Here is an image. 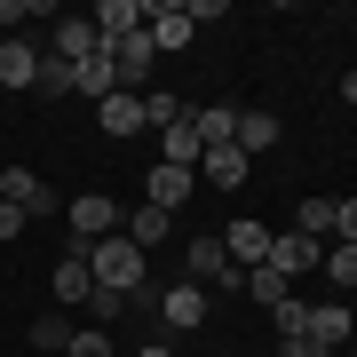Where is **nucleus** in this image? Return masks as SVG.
I'll return each mask as SVG.
<instances>
[{
    "instance_id": "1",
    "label": "nucleus",
    "mask_w": 357,
    "mask_h": 357,
    "mask_svg": "<svg viewBox=\"0 0 357 357\" xmlns=\"http://www.w3.org/2000/svg\"><path fill=\"white\" fill-rule=\"evenodd\" d=\"M88 270H96V286L103 294H143V278H151V255H143V246H128V230H112V238H96L88 246Z\"/></svg>"
},
{
    "instance_id": "2",
    "label": "nucleus",
    "mask_w": 357,
    "mask_h": 357,
    "mask_svg": "<svg viewBox=\"0 0 357 357\" xmlns=\"http://www.w3.org/2000/svg\"><path fill=\"white\" fill-rule=\"evenodd\" d=\"M64 230H72V255H88V246L96 238H112V230H119V199H103V191H79L72 206H64Z\"/></svg>"
},
{
    "instance_id": "3",
    "label": "nucleus",
    "mask_w": 357,
    "mask_h": 357,
    "mask_svg": "<svg viewBox=\"0 0 357 357\" xmlns=\"http://www.w3.org/2000/svg\"><path fill=\"white\" fill-rule=\"evenodd\" d=\"M183 278H191V286H222V294H238V262L222 255V230H199V238H191Z\"/></svg>"
},
{
    "instance_id": "4",
    "label": "nucleus",
    "mask_w": 357,
    "mask_h": 357,
    "mask_svg": "<svg viewBox=\"0 0 357 357\" xmlns=\"http://www.w3.org/2000/svg\"><path fill=\"white\" fill-rule=\"evenodd\" d=\"M206 310H215V294L191 286V278L159 294V326H167V333H199V326H206Z\"/></svg>"
},
{
    "instance_id": "5",
    "label": "nucleus",
    "mask_w": 357,
    "mask_h": 357,
    "mask_svg": "<svg viewBox=\"0 0 357 357\" xmlns=\"http://www.w3.org/2000/svg\"><path fill=\"white\" fill-rule=\"evenodd\" d=\"M143 8H151V16H143V32H151V48L159 56H175V48H191V8H183V0H143Z\"/></svg>"
},
{
    "instance_id": "6",
    "label": "nucleus",
    "mask_w": 357,
    "mask_h": 357,
    "mask_svg": "<svg viewBox=\"0 0 357 357\" xmlns=\"http://www.w3.org/2000/svg\"><path fill=\"white\" fill-rule=\"evenodd\" d=\"M103 56H112V72H119V88H143L151 79V64H159V48H151V32H128V40H103Z\"/></svg>"
},
{
    "instance_id": "7",
    "label": "nucleus",
    "mask_w": 357,
    "mask_h": 357,
    "mask_svg": "<svg viewBox=\"0 0 357 357\" xmlns=\"http://www.w3.org/2000/svg\"><path fill=\"white\" fill-rule=\"evenodd\" d=\"M0 199L24 206V215H64V206H56V191L32 175V167H0Z\"/></svg>"
},
{
    "instance_id": "8",
    "label": "nucleus",
    "mask_w": 357,
    "mask_h": 357,
    "mask_svg": "<svg viewBox=\"0 0 357 357\" xmlns=\"http://www.w3.org/2000/svg\"><path fill=\"white\" fill-rule=\"evenodd\" d=\"M96 48H103V40H96V16H64V24L48 32V56H56V64H72V72L88 64Z\"/></svg>"
},
{
    "instance_id": "9",
    "label": "nucleus",
    "mask_w": 357,
    "mask_h": 357,
    "mask_svg": "<svg viewBox=\"0 0 357 357\" xmlns=\"http://www.w3.org/2000/svg\"><path fill=\"white\" fill-rule=\"evenodd\" d=\"M270 238H278V230H270V222H255V215H238V222L222 230V255L238 262V270H255V262H270Z\"/></svg>"
},
{
    "instance_id": "10",
    "label": "nucleus",
    "mask_w": 357,
    "mask_h": 357,
    "mask_svg": "<svg viewBox=\"0 0 357 357\" xmlns=\"http://www.w3.org/2000/svg\"><path fill=\"white\" fill-rule=\"evenodd\" d=\"M48 286H56V302L64 310H88V294H96V270H88V255H56V270H48Z\"/></svg>"
},
{
    "instance_id": "11",
    "label": "nucleus",
    "mask_w": 357,
    "mask_h": 357,
    "mask_svg": "<svg viewBox=\"0 0 357 357\" xmlns=\"http://www.w3.org/2000/svg\"><path fill=\"white\" fill-rule=\"evenodd\" d=\"M40 64H48V56H40L32 40H8V32H0V88H40Z\"/></svg>"
},
{
    "instance_id": "12",
    "label": "nucleus",
    "mask_w": 357,
    "mask_h": 357,
    "mask_svg": "<svg viewBox=\"0 0 357 357\" xmlns=\"http://www.w3.org/2000/svg\"><path fill=\"white\" fill-rule=\"evenodd\" d=\"M318 262H326V246L302 238V230H278V238H270V270H286V278H302V270H318Z\"/></svg>"
},
{
    "instance_id": "13",
    "label": "nucleus",
    "mask_w": 357,
    "mask_h": 357,
    "mask_svg": "<svg viewBox=\"0 0 357 357\" xmlns=\"http://www.w3.org/2000/svg\"><path fill=\"white\" fill-rule=\"evenodd\" d=\"M246 167H255V159H246L238 143H222V151H199V183H206V191H238Z\"/></svg>"
},
{
    "instance_id": "14",
    "label": "nucleus",
    "mask_w": 357,
    "mask_h": 357,
    "mask_svg": "<svg viewBox=\"0 0 357 357\" xmlns=\"http://www.w3.org/2000/svg\"><path fill=\"white\" fill-rule=\"evenodd\" d=\"M349 333H357L349 302H310V342L318 349H349Z\"/></svg>"
},
{
    "instance_id": "15",
    "label": "nucleus",
    "mask_w": 357,
    "mask_h": 357,
    "mask_svg": "<svg viewBox=\"0 0 357 357\" xmlns=\"http://www.w3.org/2000/svg\"><path fill=\"white\" fill-rule=\"evenodd\" d=\"M183 199H191V167H151V183H143V206H159V215H183Z\"/></svg>"
},
{
    "instance_id": "16",
    "label": "nucleus",
    "mask_w": 357,
    "mask_h": 357,
    "mask_svg": "<svg viewBox=\"0 0 357 357\" xmlns=\"http://www.w3.org/2000/svg\"><path fill=\"white\" fill-rule=\"evenodd\" d=\"M96 128H103V135H119V143L143 135V96H128V88H119V96H103V103H96Z\"/></svg>"
},
{
    "instance_id": "17",
    "label": "nucleus",
    "mask_w": 357,
    "mask_h": 357,
    "mask_svg": "<svg viewBox=\"0 0 357 357\" xmlns=\"http://www.w3.org/2000/svg\"><path fill=\"white\" fill-rule=\"evenodd\" d=\"M199 151H206V143H199V128H191V112H183L175 128L159 135V167H191V175H199Z\"/></svg>"
},
{
    "instance_id": "18",
    "label": "nucleus",
    "mask_w": 357,
    "mask_h": 357,
    "mask_svg": "<svg viewBox=\"0 0 357 357\" xmlns=\"http://www.w3.org/2000/svg\"><path fill=\"white\" fill-rule=\"evenodd\" d=\"M143 16H151L143 0H103V8H96V40H128V32H143Z\"/></svg>"
},
{
    "instance_id": "19",
    "label": "nucleus",
    "mask_w": 357,
    "mask_h": 357,
    "mask_svg": "<svg viewBox=\"0 0 357 357\" xmlns=\"http://www.w3.org/2000/svg\"><path fill=\"white\" fill-rule=\"evenodd\" d=\"M191 128H199L206 151H222V143H238V112H230V103H199V112H191Z\"/></svg>"
},
{
    "instance_id": "20",
    "label": "nucleus",
    "mask_w": 357,
    "mask_h": 357,
    "mask_svg": "<svg viewBox=\"0 0 357 357\" xmlns=\"http://www.w3.org/2000/svg\"><path fill=\"white\" fill-rule=\"evenodd\" d=\"M119 230H128V246H143V255H151V246H167V238H175V215H159V206H135Z\"/></svg>"
},
{
    "instance_id": "21",
    "label": "nucleus",
    "mask_w": 357,
    "mask_h": 357,
    "mask_svg": "<svg viewBox=\"0 0 357 357\" xmlns=\"http://www.w3.org/2000/svg\"><path fill=\"white\" fill-rule=\"evenodd\" d=\"M270 143H278V112H262V103H246V112H238V151L255 159V151H270Z\"/></svg>"
},
{
    "instance_id": "22",
    "label": "nucleus",
    "mask_w": 357,
    "mask_h": 357,
    "mask_svg": "<svg viewBox=\"0 0 357 357\" xmlns=\"http://www.w3.org/2000/svg\"><path fill=\"white\" fill-rule=\"evenodd\" d=\"M72 96H96V103H103V96H119V72H112V56H103V48L72 72Z\"/></svg>"
},
{
    "instance_id": "23",
    "label": "nucleus",
    "mask_w": 357,
    "mask_h": 357,
    "mask_svg": "<svg viewBox=\"0 0 357 357\" xmlns=\"http://www.w3.org/2000/svg\"><path fill=\"white\" fill-rule=\"evenodd\" d=\"M238 294H255L262 310H278V302H286L294 286H286V270H270V262H255V270H238Z\"/></svg>"
},
{
    "instance_id": "24",
    "label": "nucleus",
    "mask_w": 357,
    "mask_h": 357,
    "mask_svg": "<svg viewBox=\"0 0 357 357\" xmlns=\"http://www.w3.org/2000/svg\"><path fill=\"white\" fill-rule=\"evenodd\" d=\"M183 112H191V103H183L175 88H143V128H151V135H167Z\"/></svg>"
},
{
    "instance_id": "25",
    "label": "nucleus",
    "mask_w": 357,
    "mask_h": 357,
    "mask_svg": "<svg viewBox=\"0 0 357 357\" xmlns=\"http://www.w3.org/2000/svg\"><path fill=\"white\" fill-rule=\"evenodd\" d=\"M294 230L318 238V246H333V199H302V206H294Z\"/></svg>"
},
{
    "instance_id": "26",
    "label": "nucleus",
    "mask_w": 357,
    "mask_h": 357,
    "mask_svg": "<svg viewBox=\"0 0 357 357\" xmlns=\"http://www.w3.org/2000/svg\"><path fill=\"white\" fill-rule=\"evenodd\" d=\"M270 326H278V342H302V333H310V302H302V294H286V302L270 310Z\"/></svg>"
},
{
    "instance_id": "27",
    "label": "nucleus",
    "mask_w": 357,
    "mask_h": 357,
    "mask_svg": "<svg viewBox=\"0 0 357 357\" xmlns=\"http://www.w3.org/2000/svg\"><path fill=\"white\" fill-rule=\"evenodd\" d=\"M64 357H119V342H112V333H103V326H72Z\"/></svg>"
},
{
    "instance_id": "28",
    "label": "nucleus",
    "mask_w": 357,
    "mask_h": 357,
    "mask_svg": "<svg viewBox=\"0 0 357 357\" xmlns=\"http://www.w3.org/2000/svg\"><path fill=\"white\" fill-rule=\"evenodd\" d=\"M119 318H128V294H103V286H96V294H88V326H103V333H112Z\"/></svg>"
},
{
    "instance_id": "29",
    "label": "nucleus",
    "mask_w": 357,
    "mask_h": 357,
    "mask_svg": "<svg viewBox=\"0 0 357 357\" xmlns=\"http://www.w3.org/2000/svg\"><path fill=\"white\" fill-rule=\"evenodd\" d=\"M326 278L342 294H357V246H326Z\"/></svg>"
},
{
    "instance_id": "30",
    "label": "nucleus",
    "mask_w": 357,
    "mask_h": 357,
    "mask_svg": "<svg viewBox=\"0 0 357 357\" xmlns=\"http://www.w3.org/2000/svg\"><path fill=\"white\" fill-rule=\"evenodd\" d=\"M64 342H72L64 318H40V326H32V349H56V357H64Z\"/></svg>"
},
{
    "instance_id": "31",
    "label": "nucleus",
    "mask_w": 357,
    "mask_h": 357,
    "mask_svg": "<svg viewBox=\"0 0 357 357\" xmlns=\"http://www.w3.org/2000/svg\"><path fill=\"white\" fill-rule=\"evenodd\" d=\"M333 246H357V199H333Z\"/></svg>"
},
{
    "instance_id": "32",
    "label": "nucleus",
    "mask_w": 357,
    "mask_h": 357,
    "mask_svg": "<svg viewBox=\"0 0 357 357\" xmlns=\"http://www.w3.org/2000/svg\"><path fill=\"white\" fill-rule=\"evenodd\" d=\"M40 96H72V64H56V56H48V64H40Z\"/></svg>"
},
{
    "instance_id": "33",
    "label": "nucleus",
    "mask_w": 357,
    "mask_h": 357,
    "mask_svg": "<svg viewBox=\"0 0 357 357\" xmlns=\"http://www.w3.org/2000/svg\"><path fill=\"white\" fill-rule=\"evenodd\" d=\"M24 222H32L24 206H8V199H0V246H16V238H24Z\"/></svg>"
},
{
    "instance_id": "34",
    "label": "nucleus",
    "mask_w": 357,
    "mask_h": 357,
    "mask_svg": "<svg viewBox=\"0 0 357 357\" xmlns=\"http://www.w3.org/2000/svg\"><path fill=\"white\" fill-rule=\"evenodd\" d=\"M48 0H0V24H24V16H40Z\"/></svg>"
},
{
    "instance_id": "35",
    "label": "nucleus",
    "mask_w": 357,
    "mask_h": 357,
    "mask_svg": "<svg viewBox=\"0 0 357 357\" xmlns=\"http://www.w3.org/2000/svg\"><path fill=\"white\" fill-rule=\"evenodd\" d=\"M286 357H333V349H318V342H310V333H302V342H278Z\"/></svg>"
},
{
    "instance_id": "36",
    "label": "nucleus",
    "mask_w": 357,
    "mask_h": 357,
    "mask_svg": "<svg viewBox=\"0 0 357 357\" xmlns=\"http://www.w3.org/2000/svg\"><path fill=\"white\" fill-rule=\"evenodd\" d=\"M128 357H175V342H135Z\"/></svg>"
},
{
    "instance_id": "37",
    "label": "nucleus",
    "mask_w": 357,
    "mask_h": 357,
    "mask_svg": "<svg viewBox=\"0 0 357 357\" xmlns=\"http://www.w3.org/2000/svg\"><path fill=\"white\" fill-rule=\"evenodd\" d=\"M333 88H342V103H349V112H357V72H342V79H333Z\"/></svg>"
},
{
    "instance_id": "38",
    "label": "nucleus",
    "mask_w": 357,
    "mask_h": 357,
    "mask_svg": "<svg viewBox=\"0 0 357 357\" xmlns=\"http://www.w3.org/2000/svg\"><path fill=\"white\" fill-rule=\"evenodd\" d=\"M333 357H357V349H333Z\"/></svg>"
}]
</instances>
